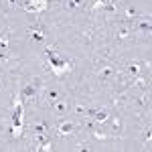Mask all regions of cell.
Here are the masks:
<instances>
[{"label":"cell","mask_w":152,"mask_h":152,"mask_svg":"<svg viewBox=\"0 0 152 152\" xmlns=\"http://www.w3.org/2000/svg\"><path fill=\"white\" fill-rule=\"evenodd\" d=\"M47 130H49V126L45 122H35V124H33V132H35V134H45Z\"/></svg>","instance_id":"obj_12"},{"label":"cell","mask_w":152,"mask_h":152,"mask_svg":"<svg viewBox=\"0 0 152 152\" xmlns=\"http://www.w3.org/2000/svg\"><path fill=\"white\" fill-rule=\"evenodd\" d=\"M6 53H8V33L0 35V59L6 57Z\"/></svg>","instance_id":"obj_9"},{"label":"cell","mask_w":152,"mask_h":152,"mask_svg":"<svg viewBox=\"0 0 152 152\" xmlns=\"http://www.w3.org/2000/svg\"><path fill=\"white\" fill-rule=\"evenodd\" d=\"M85 110H87V107H85V105H75V114H77V116H85Z\"/></svg>","instance_id":"obj_21"},{"label":"cell","mask_w":152,"mask_h":152,"mask_svg":"<svg viewBox=\"0 0 152 152\" xmlns=\"http://www.w3.org/2000/svg\"><path fill=\"white\" fill-rule=\"evenodd\" d=\"M85 116L91 118V120L97 122V124H102V122H107V120H110L107 110H85Z\"/></svg>","instance_id":"obj_4"},{"label":"cell","mask_w":152,"mask_h":152,"mask_svg":"<svg viewBox=\"0 0 152 152\" xmlns=\"http://www.w3.org/2000/svg\"><path fill=\"white\" fill-rule=\"evenodd\" d=\"M112 130H114V132H120V130H122V122H120V118H114V122H112Z\"/></svg>","instance_id":"obj_19"},{"label":"cell","mask_w":152,"mask_h":152,"mask_svg":"<svg viewBox=\"0 0 152 152\" xmlns=\"http://www.w3.org/2000/svg\"><path fill=\"white\" fill-rule=\"evenodd\" d=\"M8 4H10V6H16V4H18V0H8Z\"/></svg>","instance_id":"obj_23"},{"label":"cell","mask_w":152,"mask_h":152,"mask_svg":"<svg viewBox=\"0 0 152 152\" xmlns=\"http://www.w3.org/2000/svg\"><path fill=\"white\" fill-rule=\"evenodd\" d=\"M134 83H136L140 89H144V91H146V89H148V85H150L148 79H144V77H136V81H134Z\"/></svg>","instance_id":"obj_14"},{"label":"cell","mask_w":152,"mask_h":152,"mask_svg":"<svg viewBox=\"0 0 152 152\" xmlns=\"http://www.w3.org/2000/svg\"><path fill=\"white\" fill-rule=\"evenodd\" d=\"M75 132V124L73 122H61L57 126V134L59 136H69V134H73Z\"/></svg>","instance_id":"obj_5"},{"label":"cell","mask_w":152,"mask_h":152,"mask_svg":"<svg viewBox=\"0 0 152 152\" xmlns=\"http://www.w3.org/2000/svg\"><path fill=\"white\" fill-rule=\"evenodd\" d=\"M53 110H55V114H65V112L69 110V104H67V99H57V102L53 104Z\"/></svg>","instance_id":"obj_10"},{"label":"cell","mask_w":152,"mask_h":152,"mask_svg":"<svg viewBox=\"0 0 152 152\" xmlns=\"http://www.w3.org/2000/svg\"><path fill=\"white\" fill-rule=\"evenodd\" d=\"M152 24H150V18H142L140 23H138V31L140 33H150Z\"/></svg>","instance_id":"obj_11"},{"label":"cell","mask_w":152,"mask_h":152,"mask_svg":"<svg viewBox=\"0 0 152 152\" xmlns=\"http://www.w3.org/2000/svg\"><path fill=\"white\" fill-rule=\"evenodd\" d=\"M126 16H128V18H136V16H138V10L132 8V6H128V8H126Z\"/></svg>","instance_id":"obj_18"},{"label":"cell","mask_w":152,"mask_h":152,"mask_svg":"<svg viewBox=\"0 0 152 152\" xmlns=\"http://www.w3.org/2000/svg\"><path fill=\"white\" fill-rule=\"evenodd\" d=\"M28 33H31V37H33L35 41H43V39H45V35H43V31H41V28H31Z\"/></svg>","instance_id":"obj_13"},{"label":"cell","mask_w":152,"mask_h":152,"mask_svg":"<svg viewBox=\"0 0 152 152\" xmlns=\"http://www.w3.org/2000/svg\"><path fill=\"white\" fill-rule=\"evenodd\" d=\"M39 150H43V152H49V150H53V144H51V140H47L43 146H39Z\"/></svg>","instance_id":"obj_20"},{"label":"cell","mask_w":152,"mask_h":152,"mask_svg":"<svg viewBox=\"0 0 152 152\" xmlns=\"http://www.w3.org/2000/svg\"><path fill=\"white\" fill-rule=\"evenodd\" d=\"M114 73H116V69H114V65H104L102 69L97 71V77H99L102 81H107V79H110V77L114 75Z\"/></svg>","instance_id":"obj_7"},{"label":"cell","mask_w":152,"mask_h":152,"mask_svg":"<svg viewBox=\"0 0 152 152\" xmlns=\"http://www.w3.org/2000/svg\"><path fill=\"white\" fill-rule=\"evenodd\" d=\"M18 95H20L23 102H24V99H35V97H37V87H35V85H24L23 91H20Z\"/></svg>","instance_id":"obj_6"},{"label":"cell","mask_w":152,"mask_h":152,"mask_svg":"<svg viewBox=\"0 0 152 152\" xmlns=\"http://www.w3.org/2000/svg\"><path fill=\"white\" fill-rule=\"evenodd\" d=\"M45 53H47V57H49V69L53 71V75L61 77V75H65V73H69V71L73 69L71 61H65V59H59L57 57L55 47H47V49H45Z\"/></svg>","instance_id":"obj_1"},{"label":"cell","mask_w":152,"mask_h":152,"mask_svg":"<svg viewBox=\"0 0 152 152\" xmlns=\"http://www.w3.org/2000/svg\"><path fill=\"white\" fill-rule=\"evenodd\" d=\"M23 99L20 95H14V112H12V128L10 134L14 138H20L23 136Z\"/></svg>","instance_id":"obj_2"},{"label":"cell","mask_w":152,"mask_h":152,"mask_svg":"<svg viewBox=\"0 0 152 152\" xmlns=\"http://www.w3.org/2000/svg\"><path fill=\"white\" fill-rule=\"evenodd\" d=\"M138 71H140V63H130L128 65V73L130 75H138Z\"/></svg>","instance_id":"obj_15"},{"label":"cell","mask_w":152,"mask_h":152,"mask_svg":"<svg viewBox=\"0 0 152 152\" xmlns=\"http://www.w3.org/2000/svg\"><path fill=\"white\" fill-rule=\"evenodd\" d=\"M81 2H83V0H69V6H71V8H75V6H79Z\"/></svg>","instance_id":"obj_22"},{"label":"cell","mask_w":152,"mask_h":152,"mask_svg":"<svg viewBox=\"0 0 152 152\" xmlns=\"http://www.w3.org/2000/svg\"><path fill=\"white\" fill-rule=\"evenodd\" d=\"M26 12H43L49 6V0H23Z\"/></svg>","instance_id":"obj_3"},{"label":"cell","mask_w":152,"mask_h":152,"mask_svg":"<svg viewBox=\"0 0 152 152\" xmlns=\"http://www.w3.org/2000/svg\"><path fill=\"white\" fill-rule=\"evenodd\" d=\"M94 136L97 138V140H105V138H110V134H105V132H102V130L94 128Z\"/></svg>","instance_id":"obj_16"},{"label":"cell","mask_w":152,"mask_h":152,"mask_svg":"<svg viewBox=\"0 0 152 152\" xmlns=\"http://www.w3.org/2000/svg\"><path fill=\"white\" fill-rule=\"evenodd\" d=\"M118 37H120V39H128V37H130V28H126V26H122V28L118 31Z\"/></svg>","instance_id":"obj_17"},{"label":"cell","mask_w":152,"mask_h":152,"mask_svg":"<svg viewBox=\"0 0 152 152\" xmlns=\"http://www.w3.org/2000/svg\"><path fill=\"white\" fill-rule=\"evenodd\" d=\"M57 99H61L59 89H47V91H45V104H47V105H53Z\"/></svg>","instance_id":"obj_8"}]
</instances>
